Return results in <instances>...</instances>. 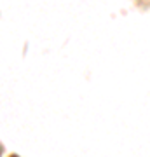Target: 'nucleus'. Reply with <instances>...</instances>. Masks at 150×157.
<instances>
[{
    "instance_id": "f03ea898",
    "label": "nucleus",
    "mask_w": 150,
    "mask_h": 157,
    "mask_svg": "<svg viewBox=\"0 0 150 157\" xmlns=\"http://www.w3.org/2000/svg\"><path fill=\"white\" fill-rule=\"evenodd\" d=\"M0 154H2V148H0Z\"/></svg>"
},
{
    "instance_id": "f257e3e1",
    "label": "nucleus",
    "mask_w": 150,
    "mask_h": 157,
    "mask_svg": "<svg viewBox=\"0 0 150 157\" xmlns=\"http://www.w3.org/2000/svg\"><path fill=\"white\" fill-rule=\"evenodd\" d=\"M11 157H17V155H11Z\"/></svg>"
}]
</instances>
